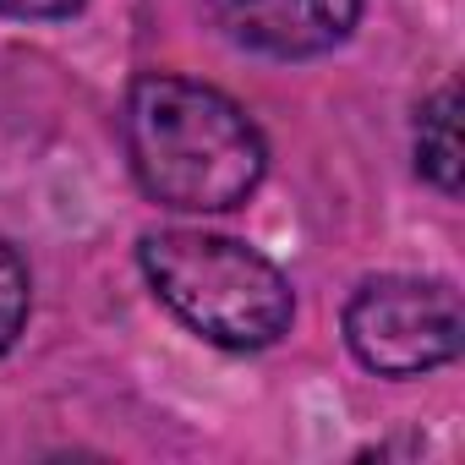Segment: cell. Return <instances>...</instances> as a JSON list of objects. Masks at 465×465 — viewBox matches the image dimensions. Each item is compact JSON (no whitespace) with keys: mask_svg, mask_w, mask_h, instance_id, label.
Listing matches in <instances>:
<instances>
[{"mask_svg":"<svg viewBox=\"0 0 465 465\" xmlns=\"http://www.w3.org/2000/svg\"><path fill=\"white\" fill-rule=\"evenodd\" d=\"M121 137L137 186L186 213L236 208L263 181V137L236 99H224L208 83L148 72L126 88Z\"/></svg>","mask_w":465,"mask_h":465,"instance_id":"6da1fadb","label":"cell"},{"mask_svg":"<svg viewBox=\"0 0 465 465\" xmlns=\"http://www.w3.org/2000/svg\"><path fill=\"white\" fill-rule=\"evenodd\" d=\"M137 263L153 296L192 334L224 351H263L296 318L291 280L247 242L208 230H153L137 247Z\"/></svg>","mask_w":465,"mask_h":465,"instance_id":"7a4b0ae2","label":"cell"},{"mask_svg":"<svg viewBox=\"0 0 465 465\" xmlns=\"http://www.w3.org/2000/svg\"><path fill=\"white\" fill-rule=\"evenodd\" d=\"M345 345L378 378H421L465 345L460 291L421 274H378L345 302Z\"/></svg>","mask_w":465,"mask_h":465,"instance_id":"3957f363","label":"cell"},{"mask_svg":"<svg viewBox=\"0 0 465 465\" xmlns=\"http://www.w3.org/2000/svg\"><path fill=\"white\" fill-rule=\"evenodd\" d=\"M213 23L242 50L274 61H307L351 39L361 0H208Z\"/></svg>","mask_w":465,"mask_h":465,"instance_id":"277c9868","label":"cell"},{"mask_svg":"<svg viewBox=\"0 0 465 465\" xmlns=\"http://www.w3.org/2000/svg\"><path fill=\"white\" fill-rule=\"evenodd\" d=\"M416 170L438 186V192H460V88L443 83L416 121Z\"/></svg>","mask_w":465,"mask_h":465,"instance_id":"5b68a950","label":"cell"},{"mask_svg":"<svg viewBox=\"0 0 465 465\" xmlns=\"http://www.w3.org/2000/svg\"><path fill=\"white\" fill-rule=\"evenodd\" d=\"M28 307H34L28 263L17 258V247H12V242H0V351H12V340L23 334Z\"/></svg>","mask_w":465,"mask_h":465,"instance_id":"8992f818","label":"cell"},{"mask_svg":"<svg viewBox=\"0 0 465 465\" xmlns=\"http://www.w3.org/2000/svg\"><path fill=\"white\" fill-rule=\"evenodd\" d=\"M83 0H0V17L12 23H55V17H72Z\"/></svg>","mask_w":465,"mask_h":465,"instance_id":"52a82bcc","label":"cell"}]
</instances>
